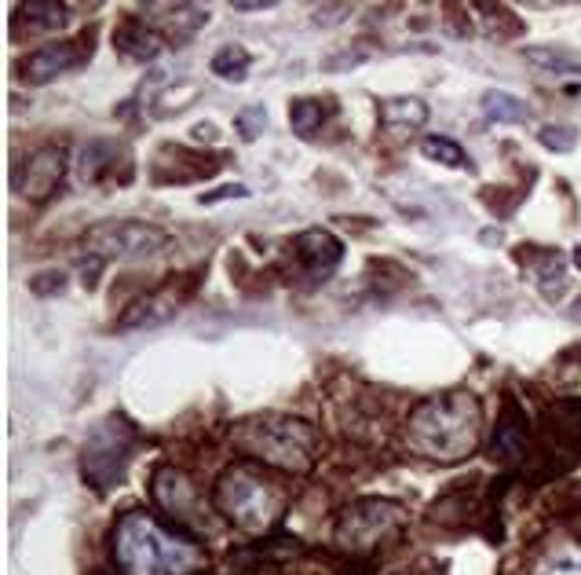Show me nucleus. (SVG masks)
Listing matches in <instances>:
<instances>
[{"instance_id": "nucleus-1", "label": "nucleus", "mask_w": 581, "mask_h": 575, "mask_svg": "<svg viewBox=\"0 0 581 575\" xmlns=\"http://www.w3.org/2000/svg\"><path fill=\"white\" fill-rule=\"evenodd\" d=\"M110 546L124 575H191L206 565V549L194 539L158 524L143 509H132L113 524Z\"/></svg>"}, {"instance_id": "nucleus-2", "label": "nucleus", "mask_w": 581, "mask_h": 575, "mask_svg": "<svg viewBox=\"0 0 581 575\" xmlns=\"http://www.w3.org/2000/svg\"><path fill=\"white\" fill-rule=\"evenodd\" d=\"M483 407L472 393H447L421 399L407 418V444L421 458L461 462L479 447Z\"/></svg>"}, {"instance_id": "nucleus-3", "label": "nucleus", "mask_w": 581, "mask_h": 575, "mask_svg": "<svg viewBox=\"0 0 581 575\" xmlns=\"http://www.w3.org/2000/svg\"><path fill=\"white\" fill-rule=\"evenodd\" d=\"M231 444L242 455L263 462V466H274L286 473H311L319 436L300 418L263 415V418H249L242 425H234Z\"/></svg>"}, {"instance_id": "nucleus-4", "label": "nucleus", "mask_w": 581, "mask_h": 575, "mask_svg": "<svg viewBox=\"0 0 581 575\" xmlns=\"http://www.w3.org/2000/svg\"><path fill=\"white\" fill-rule=\"evenodd\" d=\"M212 498H217L220 514L231 521V524H238V528H246V532L271 528V521L278 517V492H274V484L263 477V473L246 466V462H238V466L220 473Z\"/></svg>"}, {"instance_id": "nucleus-5", "label": "nucleus", "mask_w": 581, "mask_h": 575, "mask_svg": "<svg viewBox=\"0 0 581 575\" xmlns=\"http://www.w3.org/2000/svg\"><path fill=\"white\" fill-rule=\"evenodd\" d=\"M136 452V429L124 418L99 422L81 447V477L96 487V492H110L124 480L129 462Z\"/></svg>"}, {"instance_id": "nucleus-6", "label": "nucleus", "mask_w": 581, "mask_h": 575, "mask_svg": "<svg viewBox=\"0 0 581 575\" xmlns=\"http://www.w3.org/2000/svg\"><path fill=\"white\" fill-rule=\"evenodd\" d=\"M81 246L96 260H147L169 246V231L143 220H103L81 235Z\"/></svg>"}, {"instance_id": "nucleus-7", "label": "nucleus", "mask_w": 581, "mask_h": 575, "mask_svg": "<svg viewBox=\"0 0 581 575\" xmlns=\"http://www.w3.org/2000/svg\"><path fill=\"white\" fill-rule=\"evenodd\" d=\"M402 521V506L395 498H362L340 509L337 517V543L351 549V554H365L384 539L388 532H395Z\"/></svg>"}, {"instance_id": "nucleus-8", "label": "nucleus", "mask_w": 581, "mask_h": 575, "mask_svg": "<svg viewBox=\"0 0 581 575\" xmlns=\"http://www.w3.org/2000/svg\"><path fill=\"white\" fill-rule=\"evenodd\" d=\"M92 37V33H88ZM84 37V41H88ZM81 41H56V44H44L37 48L33 56H27L19 62V78L27 85H48L52 78H59V73H67L70 67H78V62L88 59V44Z\"/></svg>"}, {"instance_id": "nucleus-9", "label": "nucleus", "mask_w": 581, "mask_h": 575, "mask_svg": "<svg viewBox=\"0 0 581 575\" xmlns=\"http://www.w3.org/2000/svg\"><path fill=\"white\" fill-rule=\"evenodd\" d=\"M62 177H67V155H62L59 147H44V151L27 158V166H22V172L16 177V187L30 202H44V198H52L59 191Z\"/></svg>"}, {"instance_id": "nucleus-10", "label": "nucleus", "mask_w": 581, "mask_h": 575, "mask_svg": "<svg viewBox=\"0 0 581 575\" xmlns=\"http://www.w3.org/2000/svg\"><path fill=\"white\" fill-rule=\"evenodd\" d=\"M150 11H158V16L147 27L158 30L172 48H183L209 22V11L194 4H150Z\"/></svg>"}, {"instance_id": "nucleus-11", "label": "nucleus", "mask_w": 581, "mask_h": 575, "mask_svg": "<svg viewBox=\"0 0 581 575\" xmlns=\"http://www.w3.org/2000/svg\"><path fill=\"white\" fill-rule=\"evenodd\" d=\"M527 444H530V425H527L523 407L515 404V399H504L494 436H490V452L501 462H515L527 455Z\"/></svg>"}, {"instance_id": "nucleus-12", "label": "nucleus", "mask_w": 581, "mask_h": 575, "mask_svg": "<svg viewBox=\"0 0 581 575\" xmlns=\"http://www.w3.org/2000/svg\"><path fill=\"white\" fill-rule=\"evenodd\" d=\"M154 498L158 506L172 517H194L198 514V492L187 473L180 469H158L154 473Z\"/></svg>"}, {"instance_id": "nucleus-13", "label": "nucleus", "mask_w": 581, "mask_h": 575, "mask_svg": "<svg viewBox=\"0 0 581 575\" xmlns=\"http://www.w3.org/2000/svg\"><path fill=\"white\" fill-rule=\"evenodd\" d=\"M293 249H297V257L304 260V268L314 271V275L337 268L340 257H344V246H340V239H333V235L322 231V228H311L304 235H297Z\"/></svg>"}, {"instance_id": "nucleus-14", "label": "nucleus", "mask_w": 581, "mask_h": 575, "mask_svg": "<svg viewBox=\"0 0 581 575\" xmlns=\"http://www.w3.org/2000/svg\"><path fill=\"white\" fill-rule=\"evenodd\" d=\"M381 125L395 136H410L428 125V107L417 96H402V99H384L381 103Z\"/></svg>"}, {"instance_id": "nucleus-15", "label": "nucleus", "mask_w": 581, "mask_h": 575, "mask_svg": "<svg viewBox=\"0 0 581 575\" xmlns=\"http://www.w3.org/2000/svg\"><path fill=\"white\" fill-rule=\"evenodd\" d=\"M113 41H118L121 56H129L136 62H150L154 56H161V48H166V37L158 30H150L147 22H124Z\"/></svg>"}, {"instance_id": "nucleus-16", "label": "nucleus", "mask_w": 581, "mask_h": 575, "mask_svg": "<svg viewBox=\"0 0 581 575\" xmlns=\"http://www.w3.org/2000/svg\"><path fill=\"white\" fill-rule=\"evenodd\" d=\"M172 297L169 294H143L121 311L118 330H136V327H158V323L172 319Z\"/></svg>"}, {"instance_id": "nucleus-17", "label": "nucleus", "mask_w": 581, "mask_h": 575, "mask_svg": "<svg viewBox=\"0 0 581 575\" xmlns=\"http://www.w3.org/2000/svg\"><path fill=\"white\" fill-rule=\"evenodd\" d=\"M549 433L567 447H581V399H560L545 410Z\"/></svg>"}, {"instance_id": "nucleus-18", "label": "nucleus", "mask_w": 581, "mask_h": 575, "mask_svg": "<svg viewBox=\"0 0 581 575\" xmlns=\"http://www.w3.org/2000/svg\"><path fill=\"white\" fill-rule=\"evenodd\" d=\"M249 62H252V56L246 52L242 44H223L217 56H212V73L217 78H223V81H231V85H242L246 81V73H249Z\"/></svg>"}, {"instance_id": "nucleus-19", "label": "nucleus", "mask_w": 581, "mask_h": 575, "mask_svg": "<svg viewBox=\"0 0 581 575\" xmlns=\"http://www.w3.org/2000/svg\"><path fill=\"white\" fill-rule=\"evenodd\" d=\"M483 110H487V118L490 121H512V125H520L530 118V110L520 96H512V92H501V89H490L483 96Z\"/></svg>"}, {"instance_id": "nucleus-20", "label": "nucleus", "mask_w": 581, "mask_h": 575, "mask_svg": "<svg viewBox=\"0 0 581 575\" xmlns=\"http://www.w3.org/2000/svg\"><path fill=\"white\" fill-rule=\"evenodd\" d=\"M534 575H581V546L563 543V546L549 549Z\"/></svg>"}, {"instance_id": "nucleus-21", "label": "nucleus", "mask_w": 581, "mask_h": 575, "mask_svg": "<svg viewBox=\"0 0 581 575\" xmlns=\"http://www.w3.org/2000/svg\"><path fill=\"white\" fill-rule=\"evenodd\" d=\"M19 16L33 22V27H44V30H59L67 27V4H56V0H27L19 4Z\"/></svg>"}, {"instance_id": "nucleus-22", "label": "nucleus", "mask_w": 581, "mask_h": 575, "mask_svg": "<svg viewBox=\"0 0 581 575\" xmlns=\"http://www.w3.org/2000/svg\"><path fill=\"white\" fill-rule=\"evenodd\" d=\"M113 155H118V147L107 143V140H96V143H88L84 151H81V180L84 184H96L103 172H110L113 166Z\"/></svg>"}, {"instance_id": "nucleus-23", "label": "nucleus", "mask_w": 581, "mask_h": 575, "mask_svg": "<svg viewBox=\"0 0 581 575\" xmlns=\"http://www.w3.org/2000/svg\"><path fill=\"white\" fill-rule=\"evenodd\" d=\"M194 99H198V85H191V81H176V85H169V89L154 99V118L180 115V110H187V103H194Z\"/></svg>"}, {"instance_id": "nucleus-24", "label": "nucleus", "mask_w": 581, "mask_h": 575, "mask_svg": "<svg viewBox=\"0 0 581 575\" xmlns=\"http://www.w3.org/2000/svg\"><path fill=\"white\" fill-rule=\"evenodd\" d=\"M421 151H424V158H432L447 169H461V166L469 169V155H464L453 140H447V136H428L421 143Z\"/></svg>"}, {"instance_id": "nucleus-25", "label": "nucleus", "mask_w": 581, "mask_h": 575, "mask_svg": "<svg viewBox=\"0 0 581 575\" xmlns=\"http://www.w3.org/2000/svg\"><path fill=\"white\" fill-rule=\"evenodd\" d=\"M523 59L534 62V67H541V70H549V73H581V59L555 52V48H527Z\"/></svg>"}, {"instance_id": "nucleus-26", "label": "nucleus", "mask_w": 581, "mask_h": 575, "mask_svg": "<svg viewBox=\"0 0 581 575\" xmlns=\"http://www.w3.org/2000/svg\"><path fill=\"white\" fill-rule=\"evenodd\" d=\"M289 121H293V132L300 140H308V136L319 132V125H322V103L319 99H293V115H289Z\"/></svg>"}, {"instance_id": "nucleus-27", "label": "nucleus", "mask_w": 581, "mask_h": 575, "mask_svg": "<svg viewBox=\"0 0 581 575\" xmlns=\"http://www.w3.org/2000/svg\"><path fill=\"white\" fill-rule=\"evenodd\" d=\"M538 282H541V290H545V297H560L563 282H567V271H563V257L560 254H549L545 257V265H541V271H538Z\"/></svg>"}, {"instance_id": "nucleus-28", "label": "nucleus", "mask_w": 581, "mask_h": 575, "mask_svg": "<svg viewBox=\"0 0 581 575\" xmlns=\"http://www.w3.org/2000/svg\"><path fill=\"white\" fill-rule=\"evenodd\" d=\"M234 129L242 140H257V136H263V129H268V110L263 107H246V110H238V118H234Z\"/></svg>"}, {"instance_id": "nucleus-29", "label": "nucleus", "mask_w": 581, "mask_h": 575, "mask_svg": "<svg viewBox=\"0 0 581 575\" xmlns=\"http://www.w3.org/2000/svg\"><path fill=\"white\" fill-rule=\"evenodd\" d=\"M541 147H549V151H574L578 147V132L571 129V125H545V129L538 132Z\"/></svg>"}, {"instance_id": "nucleus-30", "label": "nucleus", "mask_w": 581, "mask_h": 575, "mask_svg": "<svg viewBox=\"0 0 581 575\" xmlns=\"http://www.w3.org/2000/svg\"><path fill=\"white\" fill-rule=\"evenodd\" d=\"M30 290L37 294V297H48V294H62L67 290V275L62 271H41V275H33L30 279Z\"/></svg>"}, {"instance_id": "nucleus-31", "label": "nucleus", "mask_w": 581, "mask_h": 575, "mask_svg": "<svg viewBox=\"0 0 581 575\" xmlns=\"http://www.w3.org/2000/svg\"><path fill=\"white\" fill-rule=\"evenodd\" d=\"M217 198H249V191H246L242 184H227V187H220L217 195H206L201 202H217Z\"/></svg>"}, {"instance_id": "nucleus-32", "label": "nucleus", "mask_w": 581, "mask_h": 575, "mask_svg": "<svg viewBox=\"0 0 581 575\" xmlns=\"http://www.w3.org/2000/svg\"><path fill=\"white\" fill-rule=\"evenodd\" d=\"M348 4H337V8H319V16H314V22H322V27H325V22H340V19H348Z\"/></svg>"}, {"instance_id": "nucleus-33", "label": "nucleus", "mask_w": 581, "mask_h": 575, "mask_svg": "<svg viewBox=\"0 0 581 575\" xmlns=\"http://www.w3.org/2000/svg\"><path fill=\"white\" fill-rule=\"evenodd\" d=\"M238 11H257V8H271V0H238Z\"/></svg>"}, {"instance_id": "nucleus-34", "label": "nucleus", "mask_w": 581, "mask_h": 575, "mask_svg": "<svg viewBox=\"0 0 581 575\" xmlns=\"http://www.w3.org/2000/svg\"><path fill=\"white\" fill-rule=\"evenodd\" d=\"M198 136H201V140H217V129H212V125H198V129H194V140H198Z\"/></svg>"}, {"instance_id": "nucleus-35", "label": "nucleus", "mask_w": 581, "mask_h": 575, "mask_svg": "<svg viewBox=\"0 0 581 575\" xmlns=\"http://www.w3.org/2000/svg\"><path fill=\"white\" fill-rule=\"evenodd\" d=\"M340 575H373V568L370 565H348Z\"/></svg>"}, {"instance_id": "nucleus-36", "label": "nucleus", "mask_w": 581, "mask_h": 575, "mask_svg": "<svg viewBox=\"0 0 581 575\" xmlns=\"http://www.w3.org/2000/svg\"><path fill=\"white\" fill-rule=\"evenodd\" d=\"M571 316H574V319L581 323V297H578V301H574V308H571Z\"/></svg>"}, {"instance_id": "nucleus-37", "label": "nucleus", "mask_w": 581, "mask_h": 575, "mask_svg": "<svg viewBox=\"0 0 581 575\" xmlns=\"http://www.w3.org/2000/svg\"><path fill=\"white\" fill-rule=\"evenodd\" d=\"M574 268H578V271H581V246H578V249H574Z\"/></svg>"}]
</instances>
